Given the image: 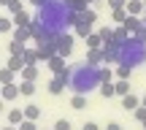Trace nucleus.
<instances>
[{
  "instance_id": "31",
  "label": "nucleus",
  "mask_w": 146,
  "mask_h": 130,
  "mask_svg": "<svg viewBox=\"0 0 146 130\" xmlns=\"http://www.w3.org/2000/svg\"><path fill=\"white\" fill-rule=\"evenodd\" d=\"M5 8H8L11 14H19V11H22V0H8V5H5Z\"/></svg>"
},
{
  "instance_id": "32",
  "label": "nucleus",
  "mask_w": 146,
  "mask_h": 130,
  "mask_svg": "<svg viewBox=\"0 0 146 130\" xmlns=\"http://www.w3.org/2000/svg\"><path fill=\"white\" fill-rule=\"evenodd\" d=\"M130 73H133V68H130V65H119V68H116V76H119V79H127Z\"/></svg>"
},
{
  "instance_id": "8",
  "label": "nucleus",
  "mask_w": 146,
  "mask_h": 130,
  "mask_svg": "<svg viewBox=\"0 0 146 130\" xmlns=\"http://www.w3.org/2000/svg\"><path fill=\"white\" fill-rule=\"evenodd\" d=\"M127 38H130V33L125 30V27H116V30H111V38L106 43H116V46H119L122 41H127Z\"/></svg>"
},
{
  "instance_id": "46",
  "label": "nucleus",
  "mask_w": 146,
  "mask_h": 130,
  "mask_svg": "<svg viewBox=\"0 0 146 130\" xmlns=\"http://www.w3.org/2000/svg\"><path fill=\"white\" fill-rule=\"evenodd\" d=\"M87 3H98V0H87Z\"/></svg>"
},
{
  "instance_id": "4",
  "label": "nucleus",
  "mask_w": 146,
  "mask_h": 130,
  "mask_svg": "<svg viewBox=\"0 0 146 130\" xmlns=\"http://www.w3.org/2000/svg\"><path fill=\"white\" fill-rule=\"evenodd\" d=\"M95 22H98V14H95L92 8L81 11V14H76V19H73V27H76V35L78 38H87L89 33H92Z\"/></svg>"
},
{
  "instance_id": "22",
  "label": "nucleus",
  "mask_w": 146,
  "mask_h": 130,
  "mask_svg": "<svg viewBox=\"0 0 146 130\" xmlns=\"http://www.w3.org/2000/svg\"><path fill=\"white\" fill-rule=\"evenodd\" d=\"M22 60H25V65H35V60H38V49H27V46H25Z\"/></svg>"
},
{
  "instance_id": "16",
  "label": "nucleus",
  "mask_w": 146,
  "mask_h": 130,
  "mask_svg": "<svg viewBox=\"0 0 146 130\" xmlns=\"http://www.w3.org/2000/svg\"><path fill=\"white\" fill-rule=\"evenodd\" d=\"M19 73H22V81H35L38 79V68L35 65H25Z\"/></svg>"
},
{
  "instance_id": "39",
  "label": "nucleus",
  "mask_w": 146,
  "mask_h": 130,
  "mask_svg": "<svg viewBox=\"0 0 146 130\" xmlns=\"http://www.w3.org/2000/svg\"><path fill=\"white\" fill-rule=\"evenodd\" d=\"M98 35L103 38V43H106V41L111 38V27H100V33H98Z\"/></svg>"
},
{
  "instance_id": "9",
  "label": "nucleus",
  "mask_w": 146,
  "mask_h": 130,
  "mask_svg": "<svg viewBox=\"0 0 146 130\" xmlns=\"http://www.w3.org/2000/svg\"><path fill=\"white\" fill-rule=\"evenodd\" d=\"M125 11H127L130 16H143V0H127Z\"/></svg>"
},
{
  "instance_id": "25",
  "label": "nucleus",
  "mask_w": 146,
  "mask_h": 130,
  "mask_svg": "<svg viewBox=\"0 0 146 130\" xmlns=\"http://www.w3.org/2000/svg\"><path fill=\"white\" fill-rule=\"evenodd\" d=\"M0 84H14V71H11L8 65L0 68Z\"/></svg>"
},
{
  "instance_id": "21",
  "label": "nucleus",
  "mask_w": 146,
  "mask_h": 130,
  "mask_svg": "<svg viewBox=\"0 0 146 130\" xmlns=\"http://www.w3.org/2000/svg\"><path fill=\"white\" fill-rule=\"evenodd\" d=\"M22 119H25V111H22V109H11V111H8V125L16 127Z\"/></svg>"
},
{
  "instance_id": "26",
  "label": "nucleus",
  "mask_w": 146,
  "mask_h": 130,
  "mask_svg": "<svg viewBox=\"0 0 146 130\" xmlns=\"http://www.w3.org/2000/svg\"><path fill=\"white\" fill-rule=\"evenodd\" d=\"M100 95H103V98H114V84L111 81H100Z\"/></svg>"
},
{
  "instance_id": "18",
  "label": "nucleus",
  "mask_w": 146,
  "mask_h": 130,
  "mask_svg": "<svg viewBox=\"0 0 146 130\" xmlns=\"http://www.w3.org/2000/svg\"><path fill=\"white\" fill-rule=\"evenodd\" d=\"M70 109L73 111H84L87 109V95H73L70 98Z\"/></svg>"
},
{
  "instance_id": "27",
  "label": "nucleus",
  "mask_w": 146,
  "mask_h": 130,
  "mask_svg": "<svg viewBox=\"0 0 146 130\" xmlns=\"http://www.w3.org/2000/svg\"><path fill=\"white\" fill-rule=\"evenodd\" d=\"M33 92H35V81H22L19 84V95H27V98H30Z\"/></svg>"
},
{
  "instance_id": "12",
  "label": "nucleus",
  "mask_w": 146,
  "mask_h": 130,
  "mask_svg": "<svg viewBox=\"0 0 146 130\" xmlns=\"http://www.w3.org/2000/svg\"><path fill=\"white\" fill-rule=\"evenodd\" d=\"M33 38V33H30V25L27 27H14V41H19V43H27Z\"/></svg>"
},
{
  "instance_id": "11",
  "label": "nucleus",
  "mask_w": 146,
  "mask_h": 130,
  "mask_svg": "<svg viewBox=\"0 0 146 130\" xmlns=\"http://www.w3.org/2000/svg\"><path fill=\"white\" fill-rule=\"evenodd\" d=\"M138 106H141V98H135V95L127 92L125 98H122V109H125V111H135Z\"/></svg>"
},
{
  "instance_id": "15",
  "label": "nucleus",
  "mask_w": 146,
  "mask_h": 130,
  "mask_svg": "<svg viewBox=\"0 0 146 130\" xmlns=\"http://www.w3.org/2000/svg\"><path fill=\"white\" fill-rule=\"evenodd\" d=\"M87 63L89 65H100V63H103V46H100V49H89V52H87Z\"/></svg>"
},
{
  "instance_id": "33",
  "label": "nucleus",
  "mask_w": 146,
  "mask_h": 130,
  "mask_svg": "<svg viewBox=\"0 0 146 130\" xmlns=\"http://www.w3.org/2000/svg\"><path fill=\"white\" fill-rule=\"evenodd\" d=\"M133 114H135V119L141 122V125H146V109H143V106H138V109L133 111Z\"/></svg>"
},
{
  "instance_id": "45",
  "label": "nucleus",
  "mask_w": 146,
  "mask_h": 130,
  "mask_svg": "<svg viewBox=\"0 0 146 130\" xmlns=\"http://www.w3.org/2000/svg\"><path fill=\"white\" fill-rule=\"evenodd\" d=\"M0 111H3V98H0Z\"/></svg>"
},
{
  "instance_id": "7",
  "label": "nucleus",
  "mask_w": 146,
  "mask_h": 130,
  "mask_svg": "<svg viewBox=\"0 0 146 130\" xmlns=\"http://www.w3.org/2000/svg\"><path fill=\"white\" fill-rule=\"evenodd\" d=\"M65 87H68V81H65V79L60 76V73H54V79L49 81V92H52V95H60Z\"/></svg>"
},
{
  "instance_id": "19",
  "label": "nucleus",
  "mask_w": 146,
  "mask_h": 130,
  "mask_svg": "<svg viewBox=\"0 0 146 130\" xmlns=\"http://www.w3.org/2000/svg\"><path fill=\"white\" fill-rule=\"evenodd\" d=\"M65 3H68V8L73 11V14H81V11H87V8H89L87 0H65Z\"/></svg>"
},
{
  "instance_id": "13",
  "label": "nucleus",
  "mask_w": 146,
  "mask_h": 130,
  "mask_svg": "<svg viewBox=\"0 0 146 130\" xmlns=\"http://www.w3.org/2000/svg\"><path fill=\"white\" fill-rule=\"evenodd\" d=\"M46 65L52 68L54 73H60V71H65V57H60V54H54V57H49V60H46Z\"/></svg>"
},
{
  "instance_id": "14",
  "label": "nucleus",
  "mask_w": 146,
  "mask_h": 130,
  "mask_svg": "<svg viewBox=\"0 0 146 130\" xmlns=\"http://www.w3.org/2000/svg\"><path fill=\"white\" fill-rule=\"evenodd\" d=\"M22 111H25V119H33V122H35V119H41V106H35V103L25 106Z\"/></svg>"
},
{
  "instance_id": "17",
  "label": "nucleus",
  "mask_w": 146,
  "mask_h": 130,
  "mask_svg": "<svg viewBox=\"0 0 146 130\" xmlns=\"http://www.w3.org/2000/svg\"><path fill=\"white\" fill-rule=\"evenodd\" d=\"M11 22H14V27H27L33 19H30L27 11H19V14H14V19H11Z\"/></svg>"
},
{
  "instance_id": "10",
  "label": "nucleus",
  "mask_w": 146,
  "mask_h": 130,
  "mask_svg": "<svg viewBox=\"0 0 146 130\" xmlns=\"http://www.w3.org/2000/svg\"><path fill=\"white\" fill-rule=\"evenodd\" d=\"M141 25H143V19H141V16H130V14H127V19H125V22H122V27H125L127 33H135Z\"/></svg>"
},
{
  "instance_id": "3",
  "label": "nucleus",
  "mask_w": 146,
  "mask_h": 130,
  "mask_svg": "<svg viewBox=\"0 0 146 130\" xmlns=\"http://www.w3.org/2000/svg\"><path fill=\"white\" fill-rule=\"evenodd\" d=\"M116 63H119V65H130V68L146 63V43L138 41V38L122 41L119 43V54H116Z\"/></svg>"
},
{
  "instance_id": "44",
  "label": "nucleus",
  "mask_w": 146,
  "mask_h": 130,
  "mask_svg": "<svg viewBox=\"0 0 146 130\" xmlns=\"http://www.w3.org/2000/svg\"><path fill=\"white\" fill-rule=\"evenodd\" d=\"M3 130H16V127H14V125H8V127H3Z\"/></svg>"
},
{
  "instance_id": "37",
  "label": "nucleus",
  "mask_w": 146,
  "mask_h": 130,
  "mask_svg": "<svg viewBox=\"0 0 146 130\" xmlns=\"http://www.w3.org/2000/svg\"><path fill=\"white\" fill-rule=\"evenodd\" d=\"M135 38H138V41H143V43H146V25H141V27L135 30Z\"/></svg>"
},
{
  "instance_id": "41",
  "label": "nucleus",
  "mask_w": 146,
  "mask_h": 130,
  "mask_svg": "<svg viewBox=\"0 0 146 130\" xmlns=\"http://www.w3.org/2000/svg\"><path fill=\"white\" fill-rule=\"evenodd\" d=\"M81 130H100V127L95 125V122H84V127H81Z\"/></svg>"
},
{
  "instance_id": "29",
  "label": "nucleus",
  "mask_w": 146,
  "mask_h": 130,
  "mask_svg": "<svg viewBox=\"0 0 146 130\" xmlns=\"http://www.w3.org/2000/svg\"><path fill=\"white\" fill-rule=\"evenodd\" d=\"M8 52H11V54H22V52H25V43L11 41V43H8Z\"/></svg>"
},
{
  "instance_id": "2",
  "label": "nucleus",
  "mask_w": 146,
  "mask_h": 130,
  "mask_svg": "<svg viewBox=\"0 0 146 130\" xmlns=\"http://www.w3.org/2000/svg\"><path fill=\"white\" fill-rule=\"evenodd\" d=\"M68 87L73 89L76 95H89L95 87H100V73H98V65H89V63H81L70 71V81Z\"/></svg>"
},
{
  "instance_id": "47",
  "label": "nucleus",
  "mask_w": 146,
  "mask_h": 130,
  "mask_svg": "<svg viewBox=\"0 0 146 130\" xmlns=\"http://www.w3.org/2000/svg\"><path fill=\"white\" fill-rule=\"evenodd\" d=\"M143 11H146V0H143Z\"/></svg>"
},
{
  "instance_id": "6",
  "label": "nucleus",
  "mask_w": 146,
  "mask_h": 130,
  "mask_svg": "<svg viewBox=\"0 0 146 130\" xmlns=\"http://www.w3.org/2000/svg\"><path fill=\"white\" fill-rule=\"evenodd\" d=\"M0 98H3V100H16V98H19V84H3Z\"/></svg>"
},
{
  "instance_id": "28",
  "label": "nucleus",
  "mask_w": 146,
  "mask_h": 130,
  "mask_svg": "<svg viewBox=\"0 0 146 130\" xmlns=\"http://www.w3.org/2000/svg\"><path fill=\"white\" fill-rule=\"evenodd\" d=\"M14 30V22L5 19V16H0V33H11Z\"/></svg>"
},
{
  "instance_id": "48",
  "label": "nucleus",
  "mask_w": 146,
  "mask_h": 130,
  "mask_svg": "<svg viewBox=\"0 0 146 130\" xmlns=\"http://www.w3.org/2000/svg\"><path fill=\"white\" fill-rule=\"evenodd\" d=\"M0 89H3V84H0Z\"/></svg>"
},
{
  "instance_id": "20",
  "label": "nucleus",
  "mask_w": 146,
  "mask_h": 130,
  "mask_svg": "<svg viewBox=\"0 0 146 130\" xmlns=\"http://www.w3.org/2000/svg\"><path fill=\"white\" fill-rule=\"evenodd\" d=\"M84 41H87V49H100V46H103V38H100L98 33H89Z\"/></svg>"
},
{
  "instance_id": "23",
  "label": "nucleus",
  "mask_w": 146,
  "mask_h": 130,
  "mask_svg": "<svg viewBox=\"0 0 146 130\" xmlns=\"http://www.w3.org/2000/svg\"><path fill=\"white\" fill-rule=\"evenodd\" d=\"M8 68L14 73H19L22 68H25V60H22V54H11V60H8Z\"/></svg>"
},
{
  "instance_id": "24",
  "label": "nucleus",
  "mask_w": 146,
  "mask_h": 130,
  "mask_svg": "<svg viewBox=\"0 0 146 130\" xmlns=\"http://www.w3.org/2000/svg\"><path fill=\"white\" fill-rule=\"evenodd\" d=\"M114 92L119 95V98H125V95L130 92V84H127V79H119V81L114 84Z\"/></svg>"
},
{
  "instance_id": "1",
  "label": "nucleus",
  "mask_w": 146,
  "mask_h": 130,
  "mask_svg": "<svg viewBox=\"0 0 146 130\" xmlns=\"http://www.w3.org/2000/svg\"><path fill=\"white\" fill-rule=\"evenodd\" d=\"M73 19H76V14L68 8L65 0H46L43 5H38V14H35V22L52 38L62 35V33L73 25Z\"/></svg>"
},
{
  "instance_id": "40",
  "label": "nucleus",
  "mask_w": 146,
  "mask_h": 130,
  "mask_svg": "<svg viewBox=\"0 0 146 130\" xmlns=\"http://www.w3.org/2000/svg\"><path fill=\"white\" fill-rule=\"evenodd\" d=\"M106 130H122V125H119V122H108V125H106Z\"/></svg>"
},
{
  "instance_id": "36",
  "label": "nucleus",
  "mask_w": 146,
  "mask_h": 130,
  "mask_svg": "<svg viewBox=\"0 0 146 130\" xmlns=\"http://www.w3.org/2000/svg\"><path fill=\"white\" fill-rule=\"evenodd\" d=\"M54 130H70V122L68 119H57L54 122Z\"/></svg>"
},
{
  "instance_id": "35",
  "label": "nucleus",
  "mask_w": 146,
  "mask_h": 130,
  "mask_svg": "<svg viewBox=\"0 0 146 130\" xmlns=\"http://www.w3.org/2000/svg\"><path fill=\"white\" fill-rule=\"evenodd\" d=\"M100 73V81H111V68H98Z\"/></svg>"
},
{
  "instance_id": "42",
  "label": "nucleus",
  "mask_w": 146,
  "mask_h": 130,
  "mask_svg": "<svg viewBox=\"0 0 146 130\" xmlns=\"http://www.w3.org/2000/svg\"><path fill=\"white\" fill-rule=\"evenodd\" d=\"M30 3H33V5H43L46 0H30Z\"/></svg>"
},
{
  "instance_id": "30",
  "label": "nucleus",
  "mask_w": 146,
  "mask_h": 130,
  "mask_svg": "<svg viewBox=\"0 0 146 130\" xmlns=\"http://www.w3.org/2000/svg\"><path fill=\"white\" fill-rule=\"evenodd\" d=\"M111 19H114V22H125V19H127V11H125V8H114Z\"/></svg>"
},
{
  "instance_id": "38",
  "label": "nucleus",
  "mask_w": 146,
  "mask_h": 130,
  "mask_svg": "<svg viewBox=\"0 0 146 130\" xmlns=\"http://www.w3.org/2000/svg\"><path fill=\"white\" fill-rule=\"evenodd\" d=\"M108 5H111V11H114V8H125L127 0H108Z\"/></svg>"
},
{
  "instance_id": "43",
  "label": "nucleus",
  "mask_w": 146,
  "mask_h": 130,
  "mask_svg": "<svg viewBox=\"0 0 146 130\" xmlns=\"http://www.w3.org/2000/svg\"><path fill=\"white\" fill-rule=\"evenodd\" d=\"M141 106H143V109H146V95H143V98H141Z\"/></svg>"
},
{
  "instance_id": "34",
  "label": "nucleus",
  "mask_w": 146,
  "mask_h": 130,
  "mask_svg": "<svg viewBox=\"0 0 146 130\" xmlns=\"http://www.w3.org/2000/svg\"><path fill=\"white\" fill-rule=\"evenodd\" d=\"M16 130H38V127H35V122H33V119H22Z\"/></svg>"
},
{
  "instance_id": "5",
  "label": "nucleus",
  "mask_w": 146,
  "mask_h": 130,
  "mask_svg": "<svg viewBox=\"0 0 146 130\" xmlns=\"http://www.w3.org/2000/svg\"><path fill=\"white\" fill-rule=\"evenodd\" d=\"M54 49H57L60 57H68V54L73 52V35H68V33L57 35V38H54Z\"/></svg>"
}]
</instances>
